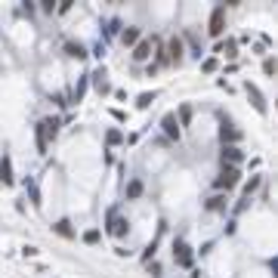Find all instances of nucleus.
<instances>
[{"label":"nucleus","instance_id":"0eeeda50","mask_svg":"<svg viewBox=\"0 0 278 278\" xmlns=\"http://www.w3.org/2000/svg\"><path fill=\"white\" fill-rule=\"evenodd\" d=\"M220 158H223V167H238L241 158H244V151H241L238 146H223Z\"/></svg>","mask_w":278,"mask_h":278},{"label":"nucleus","instance_id":"b1692460","mask_svg":"<svg viewBox=\"0 0 278 278\" xmlns=\"http://www.w3.org/2000/svg\"><path fill=\"white\" fill-rule=\"evenodd\" d=\"M105 139H108V146H121V142H124L121 130H108V133H105Z\"/></svg>","mask_w":278,"mask_h":278},{"label":"nucleus","instance_id":"bb28decb","mask_svg":"<svg viewBox=\"0 0 278 278\" xmlns=\"http://www.w3.org/2000/svg\"><path fill=\"white\" fill-rule=\"evenodd\" d=\"M185 40L192 44V56H198V59H201V44H198V37H195V34L189 31V34H185Z\"/></svg>","mask_w":278,"mask_h":278},{"label":"nucleus","instance_id":"7c9ffc66","mask_svg":"<svg viewBox=\"0 0 278 278\" xmlns=\"http://www.w3.org/2000/svg\"><path fill=\"white\" fill-rule=\"evenodd\" d=\"M68 10H71V0H62V3L56 6V13H59V16H65V13H68Z\"/></svg>","mask_w":278,"mask_h":278},{"label":"nucleus","instance_id":"2eb2a0df","mask_svg":"<svg viewBox=\"0 0 278 278\" xmlns=\"http://www.w3.org/2000/svg\"><path fill=\"white\" fill-rule=\"evenodd\" d=\"M87 83H90V74H83V78L78 81V87L71 90V102H81V99H83V93H87Z\"/></svg>","mask_w":278,"mask_h":278},{"label":"nucleus","instance_id":"f257e3e1","mask_svg":"<svg viewBox=\"0 0 278 278\" xmlns=\"http://www.w3.org/2000/svg\"><path fill=\"white\" fill-rule=\"evenodd\" d=\"M238 182H241V170H238V167H223V173L213 180V189L229 192V189H235Z\"/></svg>","mask_w":278,"mask_h":278},{"label":"nucleus","instance_id":"412c9836","mask_svg":"<svg viewBox=\"0 0 278 278\" xmlns=\"http://www.w3.org/2000/svg\"><path fill=\"white\" fill-rule=\"evenodd\" d=\"M34 139H37V151H40V155H47V146H49V142H47V136H44V127H40V124L34 127Z\"/></svg>","mask_w":278,"mask_h":278},{"label":"nucleus","instance_id":"4468645a","mask_svg":"<svg viewBox=\"0 0 278 278\" xmlns=\"http://www.w3.org/2000/svg\"><path fill=\"white\" fill-rule=\"evenodd\" d=\"M121 40H124V47H136L139 44V28H124Z\"/></svg>","mask_w":278,"mask_h":278},{"label":"nucleus","instance_id":"1a4fd4ad","mask_svg":"<svg viewBox=\"0 0 278 278\" xmlns=\"http://www.w3.org/2000/svg\"><path fill=\"white\" fill-rule=\"evenodd\" d=\"M164 49H167L170 65H180V62H182V37H170V40L164 44Z\"/></svg>","mask_w":278,"mask_h":278},{"label":"nucleus","instance_id":"a211bd4d","mask_svg":"<svg viewBox=\"0 0 278 278\" xmlns=\"http://www.w3.org/2000/svg\"><path fill=\"white\" fill-rule=\"evenodd\" d=\"M226 204H229V198H226V195H213V198H207V210H226Z\"/></svg>","mask_w":278,"mask_h":278},{"label":"nucleus","instance_id":"39448f33","mask_svg":"<svg viewBox=\"0 0 278 278\" xmlns=\"http://www.w3.org/2000/svg\"><path fill=\"white\" fill-rule=\"evenodd\" d=\"M244 93H247V99H250V102H254V108H257V112L260 114H269V105H266V96H263V93H260V87H257V83H244Z\"/></svg>","mask_w":278,"mask_h":278},{"label":"nucleus","instance_id":"5701e85b","mask_svg":"<svg viewBox=\"0 0 278 278\" xmlns=\"http://www.w3.org/2000/svg\"><path fill=\"white\" fill-rule=\"evenodd\" d=\"M176 121H180V127H189L192 124V105H180V117H176Z\"/></svg>","mask_w":278,"mask_h":278},{"label":"nucleus","instance_id":"2f4dec72","mask_svg":"<svg viewBox=\"0 0 278 278\" xmlns=\"http://www.w3.org/2000/svg\"><path fill=\"white\" fill-rule=\"evenodd\" d=\"M201 68H204V71H216V59H204V62H201Z\"/></svg>","mask_w":278,"mask_h":278},{"label":"nucleus","instance_id":"ddd939ff","mask_svg":"<svg viewBox=\"0 0 278 278\" xmlns=\"http://www.w3.org/2000/svg\"><path fill=\"white\" fill-rule=\"evenodd\" d=\"M148 56H151V40H139V44L133 47V59H136V62H146Z\"/></svg>","mask_w":278,"mask_h":278},{"label":"nucleus","instance_id":"a878e982","mask_svg":"<svg viewBox=\"0 0 278 278\" xmlns=\"http://www.w3.org/2000/svg\"><path fill=\"white\" fill-rule=\"evenodd\" d=\"M99 238H102V232H99V229H87V232H83V241H87V244H96Z\"/></svg>","mask_w":278,"mask_h":278},{"label":"nucleus","instance_id":"393cba45","mask_svg":"<svg viewBox=\"0 0 278 278\" xmlns=\"http://www.w3.org/2000/svg\"><path fill=\"white\" fill-rule=\"evenodd\" d=\"M257 189H260V176H250V180L244 182V195L250 198V192H257Z\"/></svg>","mask_w":278,"mask_h":278},{"label":"nucleus","instance_id":"c756f323","mask_svg":"<svg viewBox=\"0 0 278 278\" xmlns=\"http://www.w3.org/2000/svg\"><path fill=\"white\" fill-rule=\"evenodd\" d=\"M263 71H266V74H275V59H272V56L263 59Z\"/></svg>","mask_w":278,"mask_h":278},{"label":"nucleus","instance_id":"4be33fe9","mask_svg":"<svg viewBox=\"0 0 278 278\" xmlns=\"http://www.w3.org/2000/svg\"><path fill=\"white\" fill-rule=\"evenodd\" d=\"M155 99H158V93H155V90H151V93H139V99H136V108H148L151 102H155Z\"/></svg>","mask_w":278,"mask_h":278},{"label":"nucleus","instance_id":"f03ea898","mask_svg":"<svg viewBox=\"0 0 278 278\" xmlns=\"http://www.w3.org/2000/svg\"><path fill=\"white\" fill-rule=\"evenodd\" d=\"M207 31H210V37H223V31H226V3L213 6L210 22H207Z\"/></svg>","mask_w":278,"mask_h":278},{"label":"nucleus","instance_id":"423d86ee","mask_svg":"<svg viewBox=\"0 0 278 278\" xmlns=\"http://www.w3.org/2000/svg\"><path fill=\"white\" fill-rule=\"evenodd\" d=\"M161 127H164V133H167V139H173V142L182 139V127H180V121H176L173 112H167V114L161 117Z\"/></svg>","mask_w":278,"mask_h":278},{"label":"nucleus","instance_id":"7ed1b4c3","mask_svg":"<svg viewBox=\"0 0 278 278\" xmlns=\"http://www.w3.org/2000/svg\"><path fill=\"white\" fill-rule=\"evenodd\" d=\"M105 232L112 235V238H127V232H130V223L124 220V216H117L114 210L108 213V223H105Z\"/></svg>","mask_w":278,"mask_h":278},{"label":"nucleus","instance_id":"9d476101","mask_svg":"<svg viewBox=\"0 0 278 278\" xmlns=\"http://www.w3.org/2000/svg\"><path fill=\"white\" fill-rule=\"evenodd\" d=\"M0 182H3V185H13V182H16V176H13V161H10V155H3V158H0Z\"/></svg>","mask_w":278,"mask_h":278},{"label":"nucleus","instance_id":"f3484780","mask_svg":"<svg viewBox=\"0 0 278 278\" xmlns=\"http://www.w3.org/2000/svg\"><path fill=\"white\" fill-rule=\"evenodd\" d=\"M127 198H130V201L142 198V180H130V182H127Z\"/></svg>","mask_w":278,"mask_h":278},{"label":"nucleus","instance_id":"473e14b6","mask_svg":"<svg viewBox=\"0 0 278 278\" xmlns=\"http://www.w3.org/2000/svg\"><path fill=\"white\" fill-rule=\"evenodd\" d=\"M146 266H148V275H161V266H158L155 260H151V263H146Z\"/></svg>","mask_w":278,"mask_h":278},{"label":"nucleus","instance_id":"c85d7f7f","mask_svg":"<svg viewBox=\"0 0 278 278\" xmlns=\"http://www.w3.org/2000/svg\"><path fill=\"white\" fill-rule=\"evenodd\" d=\"M117 31H121V22H117V19H112V22H108V28H105V37L117 34Z\"/></svg>","mask_w":278,"mask_h":278},{"label":"nucleus","instance_id":"72a5a7b5","mask_svg":"<svg viewBox=\"0 0 278 278\" xmlns=\"http://www.w3.org/2000/svg\"><path fill=\"white\" fill-rule=\"evenodd\" d=\"M22 254H25V257H37V247H34V244H28V247H25Z\"/></svg>","mask_w":278,"mask_h":278},{"label":"nucleus","instance_id":"6e6552de","mask_svg":"<svg viewBox=\"0 0 278 278\" xmlns=\"http://www.w3.org/2000/svg\"><path fill=\"white\" fill-rule=\"evenodd\" d=\"M173 260H176L180 266H192V247H189L182 238L173 241Z\"/></svg>","mask_w":278,"mask_h":278},{"label":"nucleus","instance_id":"9b49d317","mask_svg":"<svg viewBox=\"0 0 278 278\" xmlns=\"http://www.w3.org/2000/svg\"><path fill=\"white\" fill-rule=\"evenodd\" d=\"M40 127H44V136H47V142H49V139L59 136V127H62V121H59V117H44V121H40Z\"/></svg>","mask_w":278,"mask_h":278},{"label":"nucleus","instance_id":"20e7f679","mask_svg":"<svg viewBox=\"0 0 278 278\" xmlns=\"http://www.w3.org/2000/svg\"><path fill=\"white\" fill-rule=\"evenodd\" d=\"M220 139H223V146H235V142L241 139V130L235 127L229 117H223V114H220Z\"/></svg>","mask_w":278,"mask_h":278},{"label":"nucleus","instance_id":"f8f14e48","mask_svg":"<svg viewBox=\"0 0 278 278\" xmlns=\"http://www.w3.org/2000/svg\"><path fill=\"white\" fill-rule=\"evenodd\" d=\"M53 232H56V235H62V238H68V241H71V238H78V232H74L71 220H59V223L53 226Z\"/></svg>","mask_w":278,"mask_h":278},{"label":"nucleus","instance_id":"cd10ccee","mask_svg":"<svg viewBox=\"0 0 278 278\" xmlns=\"http://www.w3.org/2000/svg\"><path fill=\"white\" fill-rule=\"evenodd\" d=\"M155 250H158V238H155V241H151L148 247H146V254H142V263H151V257H155Z\"/></svg>","mask_w":278,"mask_h":278},{"label":"nucleus","instance_id":"dca6fc26","mask_svg":"<svg viewBox=\"0 0 278 278\" xmlns=\"http://www.w3.org/2000/svg\"><path fill=\"white\" fill-rule=\"evenodd\" d=\"M65 53H68L71 59H87V49H83L81 44H74V40H68V44H65Z\"/></svg>","mask_w":278,"mask_h":278},{"label":"nucleus","instance_id":"aec40b11","mask_svg":"<svg viewBox=\"0 0 278 278\" xmlns=\"http://www.w3.org/2000/svg\"><path fill=\"white\" fill-rule=\"evenodd\" d=\"M235 49H238V44H235V40H226V44H216V53H226L229 59H235V56H238Z\"/></svg>","mask_w":278,"mask_h":278},{"label":"nucleus","instance_id":"6ab92c4d","mask_svg":"<svg viewBox=\"0 0 278 278\" xmlns=\"http://www.w3.org/2000/svg\"><path fill=\"white\" fill-rule=\"evenodd\" d=\"M22 185H25V192H28V195H31V201H34V207H40V192H37L34 180H25Z\"/></svg>","mask_w":278,"mask_h":278}]
</instances>
